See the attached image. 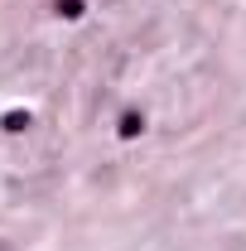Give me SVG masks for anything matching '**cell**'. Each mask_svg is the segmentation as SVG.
Masks as SVG:
<instances>
[{
    "mask_svg": "<svg viewBox=\"0 0 246 251\" xmlns=\"http://www.w3.org/2000/svg\"><path fill=\"white\" fill-rule=\"evenodd\" d=\"M140 130H145V116H140V111H121V121H116V135H121V140H135Z\"/></svg>",
    "mask_w": 246,
    "mask_h": 251,
    "instance_id": "1",
    "label": "cell"
},
{
    "mask_svg": "<svg viewBox=\"0 0 246 251\" xmlns=\"http://www.w3.org/2000/svg\"><path fill=\"white\" fill-rule=\"evenodd\" d=\"M0 126H5L10 135H20V130H29V111H5V116H0Z\"/></svg>",
    "mask_w": 246,
    "mask_h": 251,
    "instance_id": "2",
    "label": "cell"
},
{
    "mask_svg": "<svg viewBox=\"0 0 246 251\" xmlns=\"http://www.w3.org/2000/svg\"><path fill=\"white\" fill-rule=\"evenodd\" d=\"M53 10H58L63 20H82V10H87V0H53Z\"/></svg>",
    "mask_w": 246,
    "mask_h": 251,
    "instance_id": "3",
    "label": "cell"
}]
</instances>
